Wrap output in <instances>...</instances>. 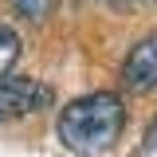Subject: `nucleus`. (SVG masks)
<instances>
[{
    "label": "nucleus",
    "mask_w": 157,
    "mask_h": 157,
    "mask_svg": "<svg viewBox=\"0 0 157 157\" xmlns=\"http://www.w3.org/2000/svg\"><path fill=\"white\" fill-rule=\"evenodd\" d=\"M149 149H157V122L149 126V134H145V145H141V153H149Z\"/></svg>",
    "instance_id": "423d86ee"
},
{
    "label": "nucleus",
    "mask_w": 157,
    "mask_h": 157,
    "mask_svg": "<svg viewBox=\"0 0 157 157\" xmlns=\"http://www.w3.org/2000/svg\"><path fill=\"white\" fill-rule=\"evenodd\" d=\"M51 86L39 82V78H4L0 82V122H12V118H28L36 110L51 106Z\"/></svg>",
    "instance_id": "f03ea898"
},
{
    "label": "nucleus",
    "mask_w": 157,
    "mask_h": 157,
    "mask_svg": "<svg viewBox=\"0 0 157 157\" xmlns=\"http://www.w3.org/2000/svg\"><path fill=\"white\" fill-rule=\"evenodd\" d=\"M16 16H24L28 24H43V20L55 12V0H12Z\"/></svg>",
    "instance_id": "39448f33"
},
{
    "label": "nucleus",
    "mask_w": 157,
    "mask_h": 157,
    "mask_svg": "<svg viewBox=\"0 0 157 157\" xmlns=\"http://www.w3.org/2000/svg\"><path fill=\"white\" fill-rule=\"evenodd\" d=\"M122 82L134 94H149L157 86V32H149L130 47V55L122 63Z\"/></svg>",
    "instance_id": "7ed1b4c3"
},
{
    "label": "nucleus",
    "mask_w": 157,
    "mask_h": 157,
    "mask_svg": "<svg viewBox=\"0 0 157 157\" xmlns=\"http://www.w3.org/2000/svg\"><path fill=\"white\" fill-rule=\"evenodd\" d=\"M122 126H126L122 98L114 90H94V94H82L59 110L55 134L63 141V149H71L78 157H98L114 149V141L122 137Z\"/></svg>",
    "instance_id": "f257e3e1"
},
{
    "label": "nucleus",
    "mask_w": 157,
    "mask_h": 157,
    "mask_svg": "<svg viewBox=\"0 0 157 157\" xmlns=\"http://www.w3.org/2000/svg\"><path fill=\"white\" fill-rule=\"evenodd\" d=\"M20 59V36L8 28V24H0V82L8 78V71L16 67Z\"/></svg>",
    "instance_id": "20e7f679"
}]
</instances>
